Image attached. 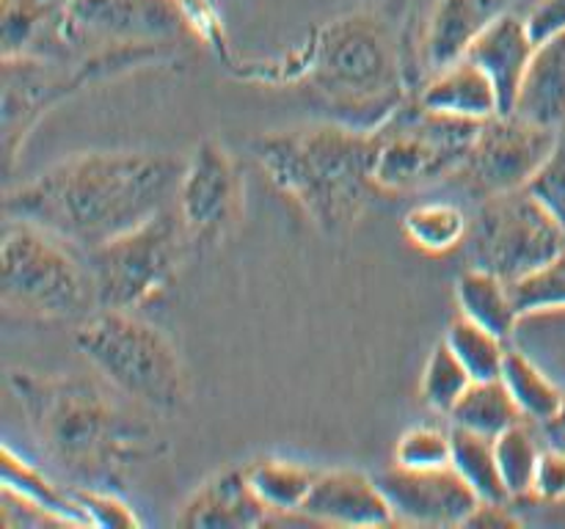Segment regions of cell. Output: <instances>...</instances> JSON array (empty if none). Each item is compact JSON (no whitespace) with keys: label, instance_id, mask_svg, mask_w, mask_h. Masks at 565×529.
I'll use <instances>...</instances> for the list:
<instances>
[{"label":"cell","instance_id":"6da1fadb","mask_svg":"<svg viewBox=\"0 0 565 529\" xmlns=\"http://www.w3.org/2000/svg\"><path fill=\"white\" fill-rule=\"evenodd\" d=\"M182 169L169 152H81L9 187L3 213L88 253L174 207Z\"/></svg>","mask_w":565,"mask_h":529},{"label":"cell","instance_id":"7a4b0ae2","mask_svg":"<svg viewBox=\"0 0 565 529\" xmlns=\"http://www.w3.org/2000/svg\"><path fill=\"white\" fill-rule=\"evenodd\" d=\"M9 389L39 446L86 485L114 488L132 466L163 452V439L94 380L9 369Z\"/></svg>","mask_w":565,"mask_h":529},{"label":"cell","instance_id":"3957f363","mask_svg":"<svg viewBox=\"0 0 565 529\" xmlns=\"http://www.w3.org/2000/svg\"><path fill=\"white\" fill-rule=\"evenodd\" d=\"M279 80L307 83L337 121L367 132L412 94L403 47L373 11H353L320 25L309 44L287 58Z\"/></svg>","mask_w":565,"mask_h":529},{"label":"cell","instance_id":"277c9868","mask_svg":"<svg viewBox=\"0 0 565 529\" xmlns=\"http://www.w3.org/2000/svg\"><path fill=\"white\" fill-rule=\"evenodd\" d=\"M254 160L276 191L303 209L323 235H342L367 209L373 180V132L342 121H315L254 141Z\"/></svg>","mask_w":565,"mask_h":529},{"label":"cell","instance_id":"5b68a950","mask_svg":"<svg viewBox=\"0 0 565 529\" xmlns=\"http://www.w3.org/2000/svg\"><path fill=\"white\" fill-rule=\"evenodd\" d=\"M81 356L119 395L158 413H177L188 402L191 380L177 347L127 309H97L75 331Z\"/></svg>","mask_w":565,"mask_h":529},{"label":"cell","instance_id":"8992f818","mask_svg":"<svg viewBox=\"0 0 565 529\" xmlns=\"http://www.w3.org/2000/svg\"><path fill=\"white\" fill-rule=\"evenodd\" d=\"M0 295L6 309L39 320H86L99 309L86 259H77L70 242L17 218H6Z\"/></svg>","mask_w":565,"mask_h":529},{"label":"cell","instance_id":"52a82bcc","mask_svg":"<svg viewBox=\"0 0 565 529\" xmlns=\"http://www.w3.org/2000/svg\"><path fill=\"white\" fill-rule=\"evenodd\" d=\"M483 121L439 114L408 94L373 132V180L379 191L408 193L463 171Z\"/></svg>","mask_w":565,"mask_h":529},{"label":"cell","instance_id":"ba28073f","mask_svg":"<svg viewBox=\"0 0 565 529\" xmlns=\"http://www.w3.org/2000/svg\"><path fill=\"white\" fill-rule=\"evenodd\" d=\"M177 55V47H116L75 61L3 58V160L11 171L22 143L42 114L92 83L160 64Z\"/></svg>","mask_w":565,"mask_h":529},{"label":"cell","instance_id":"9c48e42d","mask_svg":"<svg viewBox=\"0 0 565 529\" xmlns=\"http://www.w3.org/2000/svg\"><path fill=\"white\" fill-rule=\"evenodd\" d=\"M191 246L177 207L163 209L136 229L83 253L92 270L99 309H132L152 301L174 281Z\"/></svg>","mask_w":565,"mask_h":529},{"label":"cell","instance_id":"30bf717a","mask_svg":"<svg viewBox=\"0 0 565 529\" xmlns=\"http://www.w3.org/2000/svg\"><path fill=\"white\" fill-rule=\"evenodd\" d=\"M463 248L472 268L516 281L563 251L565 229L527 187H522L483 198Z\"/></svg>","mask_w":565,"mask_h":529},{"label":"cell","instance_id":"8fae6325","mask_svg":"<svg viewBox=\"0 0 565 529\" xmlns=\"http://www.w3.org/2000/svg\"><path fill=\"white\" fill-rule=\"evenodd\" d=\"M188 36L182 0H64L66 61L116 47H177Z\"/></svg>","mask_w":565,"mask_h":529},{"label":"cell","instance_id":"7c38bea8","mask_svg":"<svg viewBox=\"0 0 565 529\" xmlns=\"http://www.w3.org/2000/svg\"><path fill=\"white\" fill-rule=\"evenodd\" d=\"M505 0H423L403 36V66L412 94L436 72L467 58L475 39L497 20Z\"/></svg>","mask_w":565,"mask_h":529},{"label":"cell","instance_id":"4fadbf2b","mask_svg":"<svg viewBox=\"0 0 565 529\" xmlns=\"http://www.w3.org/2000/svg\"><path fill=\"white\" fill-rule=\"evenodd\" d=\"M174 207L188 242L196 248L218 246L235 229L243 209V180L224 143L207 138L193 149L182 169Z\"/></svg>","mask_w":565,"mask_h":529},{"label":"cell","instance_id":"5bb4252c","mask_svg":"<svg viewBox=\"0 0 565 529\" xmlns=\"http://www.w3.org/2000/svg\"><path fill=\"white\" fill-rule=\"evenodd\" d=\"M557 130L519 114H497L480 125L475 147L458 176L483 198L522 191L552 152Z\"/></svg>","mask_w":565,"mask_h":529},{"label":"cell","instance_id":"9a60e30c","mask_svg":"<svg viewBox=\"0 0 565 529\" xmlns=\"http://www.w3.org/2000/svg\"><path fill=\"white\" fill-rule=\"evenodd\" d=\"M397 523L423 527H463L478 507V494L452 466L445 468H392L375 474Z\"/></svg>","mask_w":565,"mask_h":529},{"label":"cell","instance_id":"2e32d148","mask_svg":"<svg viewBox=\"0 0 565 529\" xmlns=\"http://www.w3.org/2000/svg\"><path fill=\"white\" fill-rule=\"evenodd\" d=\"M307 523L331 527H384L397 523L379 479L356 468L318 472L312 490L301 507Z\"/></svg>","mask_w":565,"mask_h":529},{"label":"cell","instance_id":"e0dca14e","mask_svg":"<svg viewBox=\"0 0 565 529\" xmlns=\"http://www.w3.org/2000/svg\"><path fill=\"white\" fill-rule=\"evenodd\" d=\"M276 516L248 485L246 466L226 468L199 485L182 505L177 523L188 529H243L268 527Z\"/></svg>","mask_w":565,"mask_h":529},{"label":"cell","instance_id":"ac0fdd59","mask_svg":"<svg viewBox=\"0 0 565 529\" xmlns=\"http://www.w3.org/2000/svg\"><path fill=\"white\" fill-rule=\"evenodd\" d=\"M533 53L535 39L530 33L527 20L516 11H502L469 47L467 58L478 64L494 83L502 114H513L516 108L519 88L527 75Z\"/></svg>","mask_w":565,"mask_h":529},{"label":"cell","instance_id":"d6986e66","mask_svg":"<svg viewBox=\"0 0 565 529\" xmlns=\"http://www.w3.org/2000/svg\"><path fill=\"white\" fill-rule=\"evenodd\" d=\"M3 58H50L64 55V0H0Z\"/></svg>","mask_w":565,"mask_h":529},{"label":"cell","instance_id":"ffe728a7","mask_svg":"<svg viewBox=\"0 0 565 529\" xmlns=\"http://www.w3.org/2000/svg\"><path fill=\"white\" fill-rule=\"evenodd\" d=\"M417 97L419 102L439 110V114L469 121H486L502 114L494 83L469 58H461L447 69L436 72L428 83L419 86Z\"/></svg>","mask_w":565,"mask_h":529},{"label":"cell","instance_id":"44dd1931","mask_svg":"<svg viewBox=\"0 0 565 529\" xmlns=\"http://www.w3.org/2000/svg\"><path fill=\"white\" fill-rule=\"evenodd\" d=\"M513 114L552 130L565 121V33L535 44Z\"/></svg>","mask_w":565,"mask_h":529},{"label":"cell","instance_id":"7402d4cb","mask_svg":"<svg viewBox=\"0 0 565 529\" xmlns=\"http://www.w3.org/2000/svg\"><path fill=\"white\" fill-rule=\"evenodd\" d=\"M456 301L458 312L463 317L475 320V323L483 325L486 331H491V334H497L505 342L511 339L519 320H522V314L516 309V298H513L511 281L500 279L491 270L472 268V264L458 276Z\"/></svg>","mask_w":565,"mask_h":529},{"label":"cell","instance_id":"603a6c76","mask_svg":"<svg viewBox=\"0 0 565 529\" xmlns=\"http://www.w3.org/2000/svg\"><path fill=\"white\" fill-rule=\"evenodd\" d=\"M3 490H11L28 505L50 512L61 527H92L75 490L55 485L42 468L17 455L9 444L3 446Z\"/></svg>","mask_w":565,"mask_h":529},{"label":"cell","instance_id":"cb8c5ba5","mask_svg":"<svg viewBox=\"0 0 565 529\" xmlns=\"http://www.w3.org/2000/svg\"><path fill=\"white\" fill-rule=\"evenodd\" d=\"M248 485L259 496L265 507L276 516V521H290L301 516V507L318 479V468H309L296 461H281V457H259L246 466Z\"/></svg>","mask_w":565,"mask_h":529},{"label":"cell","instance_id":"d4e9b609","mask_svg":"<svg viewBox=\"0 0 565 529\" xmlns=\"http://www.w3.org/2000/svg\"><path fill=\"white\" fill-rule=\"evenodd\" d=\"M450 422L452 428H463L497 439L508 428L522 422V411L513 402L511 391L502 384V378L472 380V386L463 391V397L450 411Z\"/></svg>","mask_w":565,"mask_h":529},{"label":"cell","instance_id":"484cf974","mask_svg":"<svg viewBox=\"0 0 565 529\" xmlns=\"http://www.w3.org/2000/svg\"><path fill=\"white\" fill-rule=\"evenodd\" d=\"M472 218L452 202H425L403 215V235L425 253H450L467 242Z\"/></svg>","mask_w":565,"mask_h":529},{"label":"cell","instance_id":"4316f807","mask_svg":"<svg viewBox=\"0 0 565 529\" xmlns=\"http://www.w3.org/2000/svg\"><path fill=\"white\" fill-rule=\"evenodd\" d=\"M500 378L511 391L522 417L533 419V422H555L565 395L524 353L508 350Z\"/></svg>","mask_w":565,"mask_h":529},{"label":"cell","instance_id":"83f0119b","mask_svg":"<svg viewBox=\"0 0 565 529\" xmlns=\"http://www.w3.org/2000/svg\"><path fill=\"white\" fill-rule=\"evenodd\" d=\"M452 468L469 483L480 501H511L497 463L494 439L452 428Z\"/></svg>","mask_w":565,"mask_h":529},{"label":"cell","instance_id":"f1b7e54d","mask_svg":"<svg viewBox=\"0 0 565 529\" xmlns=\"http://www.w3.org/2000/svg\"><path fill=\"white\" fill-rule=\"evenodd\" d=\"M445 342L450 345V350L456 353L458 361L467 367L472 380H494L502 375V364H505L508 356L505 339H500L497 334L486 331L483 325H478L475 320L463 317L461 312H458V317H452V323L447 325Z\"/></svg>","mask_w":565,"mask_h":529},{"label":"cell","instance_id":"f546056e","mask_svg":"<svg viewBox=\"0 0 565 529\" xmlns=\"http://www.w3.org/2000/svg\"><path fill=\"white\" fill-rule=\"evenodd\" d=\"M469 386H472V375L467 373V367L458 361V356L450 350V345L445 339L436 342L428 361H425L423 380H419L423 400L436 413H447L450 417V411L456 408V402L461 400Z\"/></svg>","mask_w":565,"mask_h":529},{"label":"cell","instance_id":"4dcf8cb0","mask_svg":"<svg viewBox=\"0 0 565 529\" xmlns=\"http://www.w3.org/2000/svg\"><path fill=\"white\" fill-rule=\"evenodd\" d=\"M494 452L497 463H500L502 483H505L511 499L530 494V490H533L535 466H539L541 457L535 435L530 433L522 422H516L513 428H508L505 433L497 435Z\"/></svg>","mask_w":565,"mask_h":529},{"label":"cell","instance_id":"1f68e13d","mask_svg":"<svg viewBox=\"0 0 565 529\" xmlns=\"http://www.w3.org/2000/svg\"><path fill=\"white\" fill-rule=\"evenodd\" d=\"M511 287L522 320L535 317V314L565 312V248L539 270L511 281Z\"/></svg>","mask_w":565,"mask_h":529},{"label":"cell","instance_id":"d6a6232c","mask_svg":"<svg viewBox=\"0 0 565 529\" xmlns=\"http://www.w3.org/2000/svg\"><path fill=\"white\" fill-rule=\"evenodd\" d=\"M395 466L445 468L452 466V430L417 424L408 428L395 444Z\"/></svg>","mask_w":565,"mask_h":529},{"label":"cell","instance_id":"836d02e7","mask_svg":"<svg viewBox=\"0 0 565 529\" xmlns=\"http://www.w3.org/2000/svg\"><path fill=\"white\" fill-rule=\"evenodd\" d=\"M527 191L533 193L557 220H561L565 229V121L557 127L552 152L546 154L544 165L535 171Z\"/></svg>","mask_w":565,"mask_h":529},{"label":"cell","instance_id":"e575fe53","mask_svg":"<svg viewBox=\"0 0 565 529\" xmlns=\"http://www.w3.org/2000/svg\"><path fill=\"white\" fill-rule=\"evenodd\" d=\"M75 490L83 512H86L92 527H141V518L136 516L130 505L105 485H81Z\"/></svg>","mask_w":565,"mask_h":529},{"label":"cell","instance_id":"d590c367","mask_svg":"<svg viewBox=\"0 0 565 529\" xmlns=\"http://www.w3.org/2000/svg\"><path fill=\"white\" fill-rule=\"evenodd\" d=\"M533 494L546 501L565 499V452L544 450L533 477Z\"/></svg>","mask_w":565,"mask_h":529},{"label":"cell","instance_id":"8d00e7d4","mask_svg":"<svg viewBox=\"0 0 565 529\" xmlns=\"http://www.w3.org/2000/svg\"><path fill=\"white\" fill-rule=\"evenodd\" d=\"M535 44L565 33V0H535L533 9L524 14Z\"/></svg>","mask_w":565,"mask_h":529},{"label":"cell","instance_id":"74e56055","mask_svg":"<svg viewBox=\"0 0 565 529\" xmlns=\"http://www.w3.org/2000/svg\"><path fill=\"white\" fill-rule=\"evenodd\" d=\"M463 527H519L508 501H478Z\"/></svg>","mask_w":565,"mask_h":529},{"label":"cell","instance_id":"f35d334b","mask_svg":"<svg viewBox=\"0 0 565 529\" xmlns=\"http://www.w3.org/2000/svg\"><path fill=\"white\" fill-rule=\"evenodd\" d=\"M555 422H557V428H561L563 433H565V400H563V408H561V413H557Z\"/></svg>","mask_w":565,"mask_h":529}]
</instances>
